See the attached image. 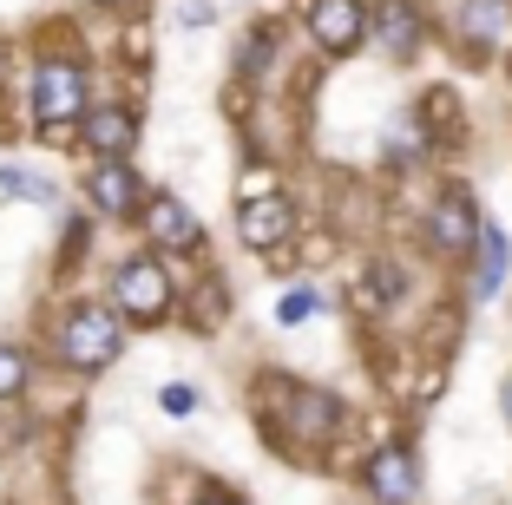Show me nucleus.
Listing matches in <instances>:
<instances>
[{"label":"nucleus","instance_id":"f257e3e1","mask_svg":"<svg viewBox=\"0 0 512 505\" xmlns=\"http://www.w3.org/2000/svg\"><path fill=\"white\" fill-rule=\"evenodd\" d=\"M119 322H125V315L112 309V302H73V309L53 322V348H60L66 368L99 374V368H112L119 348H125V328Z\"/></svg>","mask_w":512,"mask_h":505},{"label":"nucleus","instance_id":"f03ea898","mask_svg":"<svg viewBox=\"0 0 512 505\" xmlns=\"http://www.w3.org/2000/svg\"><path fill=\"white\" fill-rule=\"evenodd\" d=\"M33 119L46 125V138H66V125L86 119V66L73 60L33 66Z\"/></svg>","mask_w":512,"mask_h":505},{"label":"nucleus","instance_id":"7ed1b4c3","mask_svg":"<svg viewBox=\"0 0 512 505\" xmlns=\"http://www.w3.org/2000/svg\"><path fill=\"white\" fill-rule=\"evenodd\" d=\"M480 230H486V217H480V204H473L460 184L453 191H440V204L427 210V250L440 256V263H467L473 250H480Z\"/></svg>","mask_w":512,"mask_h":505},{"label":"nucleus","instance_id":"20e7f679","mask_svg":"<svg viewBox=\"0 0 512 505\" xmlns=\"http://www.w3.org/2000/svg\"><path fill=\"white\" fill-rule=\"evenodd\" d=\"M276 427H283L296 446H322V440H335V427H342V401H335L329 387L289 381L283 401H276Z\"/></svg>","mask_w":512,"mask_h":505},{"label":"nucleus","instance_id":"39448f33","mask_svg":"<svg viewBox=\"0 0 512 505\" xmlns=\"http://www.w3.org/2000/svg\"><path fill=\"white\" fill-rule=\"evenodd\" d=\"M112 309H119L125 322H138V328L165 322V309H171V276L151 263V256H132V263L112 276Z\"/></svg>","mask_w":512,"mask_h":505},{"label":"nucleus","instance_id":"423d86ee","mask_svg":"<svg viewBox=\"0 0 512 505\" xmlns=\"http://www.w3.org/2000/svg\"><path fill=\"white\" fill-rule=\"evenodd\" d=\"M362 486H368L375 505H414L421 499V460H414V446L381 440L375 453H368V466H362Z\"/></svg>","mask_w":512,"mask_h":505},{"label":"nucleus","instance_id":"0eeeda50","mask_svg":"<svg viewBox=\"0 0 512 505\" xmlns=\"http://www.w3.org/2000/svg\"><path fill=\"white\" fill-rule=\"evenodd\" d=\"M309 33H316L322 53L348 60V53L375 33V14H368L362 0H309Z\"/></svg>","mask_w":512,"mask_h":505},{"label":"nucleus","instance_id":"6e6552de","mask_svg":"<svg viewBox=\"0 0 512 505\" xmlns=\"http://www.w3.org/2000/svg\"><path fill=\"white\" fill-rule=\"evenodd\" d=\"M237 237H243V250H283L289 237H296V204H289L283 191H256V197H243V210H237Z\"/></svg>","mask_w":512,"mask_h":505},{"label":"nucleus","instance_id":"1a4fd4ad","mask_svg":"<svg viewBox=\"0 0 512 505\" xmlns=\"http://www.w3.org/2000/svg\"><path fill=\"white\" fill-rule=\"evenodd\" d=\"M86 197H92V210H106V217H138V210L151 204L145 178H138L125 158H99V171H86Z\"/></svg>","mask_w":512,"mask_h":505},{"label":"nucleus","instance_id":"9d476101","mask_svg":"<svg viewBox=\"0 0 512 505\" xmlns=\"http://www.w3.org/2000/svg\"><path fill=\"white\" fill-rule=\"evenodd\" d=\"M375 40H381L388 60H414L421 40H427V14L414 7V0H381L375 7Z\"/></svg>","mask_w":512,"mask_h":505},{"label":"nucleus","instance_id":"9b49d317","mask_svg":"<svg viewBox=\"0 0 512 505\" xmlns=\"http://www.w3.org/2000/svg\"><path fill=\"white\" fill-rule=\"evenodd\" d=\"M453 33H460V46H473V53H493L512 33V0H460Z\"/></svg>","mask_w":512,"mask_h":505},{"label":"nucleus","instance_id":"f8f14e48","mask_svg":"<svg viewBox=\"0 0 512 505\" xmlns=\"http://www.w3.org/2000/svg\"><path fill=\"white\" fill-rule=\"evenodd\" d=\"M79 138H86L99 158H132V145H138V119L125 112V105H92L86 119H79Z\"/></svg>","mask_w":512,"mask_h":505},{"label":"nucleus","instance_id":"ddd939ff","mask_svg":"<svg viewBox=\"0 0 512 505\" xmlns=\"http://www.w3.org/2000/svg\"><path fill=\"white\" fill-rule=\"evenodd\" d=\"M145 230H151V243H158V250H197V243H204L191 204H184V197H171V191L145 204Z\"/></svg>","mask_w":512,"mask_h":505},{"label":"nucleus","instance_id":"4468645a","mask_svg":"<svg viewBox=\"0 0 512 505\" xmlns=\"http://www.w3.org/2000/svg\"><path fill=\"white\" fill-rule=\"evenodd\" d=\"M506 269H512V237L499 230V223H486V230H480V250H473V283H467V296L473 302H493L499 289H506Z\"/></svg>","mask_w":512,"mask_h":505},{"label":"nucleus","instance_id":"2eb2a0df","mask_svg":"<svg viewBox=\"0 0 512 505\" xmlns=\"http://www.w3.org/2000/svg\"><path fill=\"white\" fill-rule=\"evenodd\" d=\"M0 197H20V204H60V184L27 171V164H0Z\"/></svg>","mask_w":512,"mask_h":505},{"label":"nucleus","instance_id":"dca6fc26","mask_svg":"<svg viewBox=\"0 0 512 505\" xmlns=\"http://www.w3.org/2000/svg\"><path fill=\"white\" fill-rule=\"evenodd\" d=\"M27 381H33V361H27V348L0 342V401H14V394H20Z\"/></svg>","mask_w":512,"mask_h":505},{"label":"nucleus","instance_id":"f3484780","mask_svg":"<svg viewBox=\"0 0 512 505\" xmlns=\"http://www.w3.org/2000/svg\"><path fill=\"white\" fill-rule=\"evenodd\" d=\"M316 309H322V296L309 283H296V289H283V296H276V322H283V328H302Z\"/></svg>","mask_w":512,"mask_h":505},{"label":"nucleus","instance_id":"a211bd4d","mask_svg":"<svg viewBox=\"0 0 512 505\" xmlns=\"http://www.w3.org/2000/svg\"><path fill=\"white\" fill-rule=\"evenodd\" d=\"M270 53H276V27H256L250 40L237 46V66H243V73L256 79V73H270Z\"/></svg>","mask_w":512,"mask_h":505},{"label":"nucleus","instance_id":"6ab92c4d","mask_svg":"<svg viewBox=\"0 0 512 505\" xmlns=\"http://www.w3.org/2000/svg\"><path fill=\"white\" fill-rule=\"evenodd\" d=\"M394 296H401V269L375 263V269H368V302H394Z\"/></svg>","mask_w":512,"mask_h":505},{"label":"nucleus","instance_id":"aec40b11","mask_svg":"<svg viewBox=\"0 0 512 505\" xmlns=\"http://www.w3.org/2000/svg\"><path fill=\"white\" fill-rule=\"evenodd\" d=\"M158 407H165V414H191L197 407V394L184 381H171V387H158Z\"/></svg>","mask_w":512,"mask_h":505},{"label":"nucleus","instance_id":"412c9836","mask_svg":"<svg viewBox=\"0 0 512 505\" xmlns=\"http://www.w3.org/2000/svg\"><path fill=\"white\" fill-rule=\"evenodd\" d=\"M178 20H184V27H211V0H184Z\"/></svg>","mask_w":512,"mask_h":505},{"label":"nucleus","instance_id":"4be33fe9","mask_svg":"<svg viewBox=\"0 0 512 505\" xmlns=\"http://www.w3.org/2000/svg\"><path fill=\"white\" fill-rule=\"evenodd\" d=\"M92 7H106V14H132L138 0H92Z\"/></svg>","mask_w":512,"mask_h":505},{"label":"nucleus","instance_id":"5701e85b","mask_svg":"<svg viewBox=\"0 0 512 505\" xmlns=\"http://www.w3.org/2000/svg\"><path fill=\"white\" fill-rule=\"evenodd\" d=\"M499 407H506V427H512V374H506V387H499Z\"/></svg>","mask_w":512,"mask_h":505},{"label":"nucleus","instance_id":"b1692460","mask_svg":"<svg viewBox=\"0 0 512 505\" xmlns=\"http://www.w3.org/2000/svg\"><path fill=\"white\" fill-rule=\"evenodd\" d=\"M204 505H237V499H204Z\"/></svg>","mask_w":512,"mask_h":505}]
</instances>
